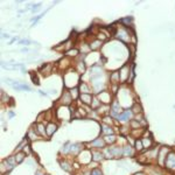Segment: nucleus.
<instances>
[{"label": "nucleus", "instance_id": "1", "mask_svg": "<svg viewBox=\"0 0 175 175\" xmlns=\"http://www.w3.org/2000/svg\"><path fill=\"white\" fill-rule=\"evenodd\" d=\"M63 79H64V87L65 88H76V85L79 82V74L76 71V69L69 68L68 70L64 71L63 75Z\"/></svg>", "mask_w": 175, "mask_h": 175}, {"label": "nucleus", "instance_id": "2", "mask_svg": "<svg viewBox=\"0 0 175 175\" xmlns=\"http://www.w3.org/2000/svg\"><path fill=\"white\" fill-rule=\"evenodd\" d=\"M165 167L170 172H175V152L170 151L165 161Z\"/></svg>", "mask_w": 175, "mask_h": 175}, {"label": "nucleus", "instance_id": "3", "mask_svg": "<svg viewBox=\"0 0 175 175\" xmlns=\"http://www.w3.org/2000/svg\"><path fill=\"white\" fill-rule=\"evenodd\" d=\"M170 151L168 147L166 146H164V147H161L160 151H159V154H158V164H159V166L160 167H165V161H166V158L168 155V153H169Z\"/></svg>", "mask_w": 175, "mask_h": 175}, {"label": "nucleus", "instance_id": "4", "mask_svg": "<svg viewBox=\"0 0 175 175\" xmlns=\"http://www.w3.org/2000/svg\"><path fill=\"white\" fill-rule=\"evenodd\" d=\"M97 97H98V99L100 100V103H102V104L109 105L110 103H112V95H111V92H110V91H106V90H104V91L99 92V94L97 95Z\"/></svg>", "mask_w": 175, "mask_h": 175}, {"label": "nucleus", "instance_id": "5", "mask_svg": "<svg viewBox=\"0 0 175 175\" xmlns=\"http://www.w3.org/2000/svg\"><path fill=\"white\" fill-rule=\"evenodd\" d=\"M130 65L125 64L119 69V81L120 83H125L127 79L130 78Z\"/></svg>", "mask_w": 175, "mask_h": 175}, {"label": "nucleus", "instance_id": "6", "mask_svg": "<svg viewBox=\"0 0 175 175\" xmlns=\"http://www.w3.org/2000/svg\"><path fill=\"white\" fill-rule=\"evenodd\" d=\"M72 102H74V99H72V97H71L69 91H67V90L63 91L61 98L59 99V103L61 105H64V106H70Z\"/></svg>", "mask_w": 175, "mask_h": 175}, {"label": "nucleus", "instance_id": "7", "mask_svg": "<svg viewBox=\"0 0 175 175\" xmlns=\"http://www.w3.org/2000/svg\"><path fill=\"white\" fill-rule=\"evenodd\" d=\"M110 112H111V116H112V117H116V118L122 113V105L119 103V100H113V102L111 103Z\"/></svg>", "mask_w": 175, "mask_h": 175}, {"label": "nucleus", "instance_id": "8", "mask_svg": "<svg viewBox=\"0 0 175 175\" xmlns=\"http://www.w3.org/2000/svg\"><path fill=\"white\" fill-rule=\"evenodd\" d=\"M132 118H133V112H132L131 109L130 110H125L124 112H122L117 117V119L120 122H129V120H132Z\"/></svg>", "mask_w": 175, "mask_h": 175}, {"label": "nucleus", "instance_id": "9", "mask_svg": "<svg viewBox=\"0 0 175 175\" xmlns=\"http://www.w3.org/2000/svg\"><path fill=\"white\" fill-rule=\"evenodd\" d=\"M57 124L56 122H49L47 124V126H46V132H47V137L49 138V137H52V134L55 133V132L57 131Z\"/></svg>", "mask_w": 175, "mask_h": 175}, {"label": "nucleus", "instance_id": "10", "mask_svg": "<svg viewBox=\"0 0 175 175\" xmlns=\"http://www.w3.org/2000/svg\"><path fill=\"white\" fill-rule=\"evenodd\" d=\"M40 72L42 74V76H44V77H47V76L52 75V63H46V64H43V65L40 68Z\"/></svg>", "mask_w": 175, "mask_h": 175}, {"label": "nucleus", "instance_id": "11", "mask_svg": "<svg viewBox=\"0 0 175 175\" xmlns=\"http://www.w3.org/2000/svg\"><path fill=\"white\" fill-rule=\"evenodd\" d=\"M75 69L78 72L79 75H83L87 72V63L85 61H78L75 65Z\"/></svg>", "mask_w": 175, "mask_h": 175}, {"label": "nucleus", "instance_id": "12", "mask_svg": "<svg viewBox=\"0 0 175 175\" xmlns=\"http://www.w3.org/2000/svg\"><path fill=\"white\" fill-rule=\"evenodd\" d=\"M91 154H92V161H95V162H100L105 159L104 153L100 151H92Z\"/></svg>", "mask_w": 175, "mask_h": 175}, {"label": "nucleus", "instance_id": "13", "mask_svg": "<svg viewBox=\"0 0 175 175\" xmlns=\"http://www.w3.org/2000/svg\"><path fill=\"white\" fill-rule=\"evenodd\" d=\"M90 146H92L95 148H104L105 146H106V144H105L103 138H97V139H95L94 141L90 142Z\"/></svg>", "mask_w": 175, "mask_h": 175}, {"label": "nucleus", "instance_id": "14", "mask_svg": "<svg viewBox=\"0 0 175 175\" xmlns=\"http://www.w3.org/2000/svg\"><path fill=\"white\" fill-rule=\"evenodd\" d=\"M92 98H94V97L91 96L90 94H81V95H79V99H81V102H82L84 105H91V103H92Z\"/></svg>", "mask_w": 175, "mask_h": 175}, {"label": "nucleus", "instance_id": "15", "mask_svg": "<svg viewBox=\"0 0 175 175\" xmlns=\"http://www.w3.org/2000/svg\"><path fill=\"white\" fill-rule=\"evenodd\" d=\"M78 89L81 94H90L91 95V92H92V89L89 87V84L85 83V82H81L78 85Z\"/></svg>", "mask_w": 175, "mask_h": 175}, {"label": "nucleus", "instance_id": "16", "mask_svg": "<svg viewBox=\"0 0 175 175\" xmlns=\"http://www.w3.org/2000/svg\"><path fill=\"white\" fill-rule=\"evenodd\" d=\"M57 67H59L60 69H63V70H68L67 69V67H68V68H71V67H70V59L69 57H64V59L60 60L59 63H57Z\"/></svg>", "mask_w": 175, "mask_h": 175}, {"label": "nucleus", "instance_id": "17", "mask_svg": "<svg viewBox=\"0 0 175 175\" xmlns=\"http://www.w3.org/2000/svg\"><path fill=\"white\" fill-rule=\"evenodd\" d=\"M133 155H134V149L131 145L122 146V157H133Z\"/></svg>", "mask_w": 175, "mask_h": 175}, {"label": "nucleus", "instance_id": "18", "mask_svg": "<svg viewBox=\"0 0 175 175\" xmlns=\"http://www.w3.org/2000/svg\"><path fill=\"white\" fill-rule=\"evenodd\" d=\"M109 149H110L111 154L113 155V158L122 157V147H120V146H113V147H110Z\"/></svg>", "mask_w": 175, "mask_h": 175}, {"label": "nucleus", "instance_id": "19", "mask_svg": "<svg viewBox=\"0 0 175 175\" xmlns=\"http://www.w3.org/2000/svg\"><path fill=\"white\" fill-rule=\"evenodd\" d=\"M81 151H83V146L81 144H71V148H70V153L72 155H77L81 153Z\"/></svg>", "mask_w": 175, "mask_h": 175}, {"label": "nucleus", "instance_id": "20", "mask_svg": "<svg viewBox=\"0 0 175 175\" xmlns=\"http://www.w3.org/2000/svg\"><path fill=\"white\" fill-rule=\"evenodd\" d=\"M142 141V146H144V149H151L153 147V139L151 137H147V138H142L141 139Z\"/></svg>", "mask_w": 175, "mask_h": 175}, {"label": "nucleus", "instance_id": "21", "mask_svg": "<svg viewBox=\"0 0 175 175\" xmlns=\"http://www.w3.org/2000/svg\"><path fill=\"white\" fill-rule=\"evenodd\" d=\"M35 129H36V131H37V133H39L40 135L47 137V132H46L44 124H42V122H36V124H35Z\"/></svg>", "mask_w": 175, "mask_h": 175}, {"label": "nucleus", "instance_id": "22", "mask_svg": "<svg viewBox=\"0 0 175 175\" xmlns=\"http://www.w3.org/2000/svg\"><path fill=\"white\" fill-rule=\"evenodd\" d=\"M159 151H160V148H152L151 149H148V152L146 153V155H147V158H148L149 160L151 159H154V160H157L158 159V154H159Z\"/></svg>", "mask_w": 175, "mask_h": 175}, {"label": "nucleus", "instance_id": "23", "mask_svg": "<svg viewBox=\"0 0 175 175\" xmlns=\"http://www.w3.org/2000/svg\"><path fill=\"white\" fill-rule=\"evenodd\" d=\"M65 56L69 59H77L79 56V50L77 48H72L68 52H65Z\"/></svg>", "mask_w": 175, "mask_h": 175}, {"label": "nucleus", "instance_id": "24", "mask_svg": "<svg viewBox=\"0 0 175 175\" xmlns=\"http://www.w3.org/2000/svg\"><path fill=\"white\" fill-rule=\"evenodd\" d=\"M110 82H111L112 85H117L118 83H120V81H119V71H113L110 75Z\"/></svg>", "mask_w": 175, "mask_h": 175}, {"label": "nucleus", "instance_id": "25", "mask_svg": "<svg viewBox=\"0 0 175 175\" xmlns=\"http://www.w3.org/2000/svg\"><path fill=\"white\" fill-rule=\"evenodd\" d=\"M102 41L100 40H98V39H95V40H92L90 43H89V46H90V49L91 50H97V49H99L100 47H102Z\"/></svg>", "mask_w": 175, "mask_h": 175}, {"label": "nucleus", "instance_id": "26", "mask_svg": "<svg viewBox=\"0 0 175 175\" xmlns=\"http://www.w3.org/2000/svg\"><path fill=\"white\" fill-rule=\"evenodd\" d=\"M39 133H37V131H36V129H30L29 131H28V133H27V138L29 140H37L39 139Z\"/></svg>", "mask_w": 175, "mask_h": 175}, {"label": "nucleus", "instance_id": "27", "mask_svg": "<svg viewBox=\"0 0 175 175\" xmlns=\"http://www.w3.org/2000/svg\"><path fill=\"white\" fill-rule=\"evenodd\" d=\"M103 139H104L106 145H113L114 142L117 141V137L114 134H110V135H104Z\"/></svg>", "mask_w": 175, "mask_h": 175}, {"label": "nucleus", "instance_id": "28", "mask_svg": "<svg viewBox=\"0 0 175 175\" xmlns=\"http://www.w3.org/2000/svg\"><path fill=\"white\" fill-rule=\"evenodd\" d=\"M102 132L104 133L105 135H110V134L114 133L113 129L110 125H106V124H102Z\"/></svg>", "mask_w": 175, "mask_h": 175}, {"label": "nucleus", "instance_id": "29", "mask_svg": "<svg viewBox=\"0 0 175 175\" xmlns=\"http://www.w3.org/2000/svg\"><path fill=\"white\" fill-rule=\"evenodd\" d=\"M132 112H133V114H140L142 113V107H141V105L138 103V102H135L134 104L132 105L131 107Z\"/></svg>", "mask_w": 175, "mask_h": 175}, {"label": "nucleus", "instance_id": "30", "mask_svg": "<svg viewBox=\"0 0 175 175\" xmlns=\"http://www.w3.org/2000/svg\"><path fill=\"white\" fill-rule=\"evenodd\" d=\"M69 92H70V95H71V97H72V99H74V100H76V99H78V98H79V95H81V92H79V89L77 87L70 89Z\"/></svg>", "mask_w": 175, "mask_h": 175}, {"label": "nucleus", "instance_id": "31", "mask_svg": "<svg viewBox=\"0 0 175 175\" xmlns=\"http://www.w3.org/2000/svg\"><path fill=\"white\" fill-rule=\"evenodd\" d=\"M14 157H15V160H17V164H21L25 160V158H26V153L24 151H20V152H18Z\"/></svg>", "mask_w": 175, "mask_h": 175}, {"label": "nucleus", "instance_id": "32", "mask_svg": "<svg viewBox=\"0 0 175 175\" xmlns=\"http://www.w3.org/2000/svg\"><path fill=\"white\" fill-rule=\"evenodd\" d=\"M60 165H61V168L63 170H65V172H71L72 170V167L70 165L68 161H65V160H63V161H60Z\"/></svg>", "mask_w": 175, "mask_h": 175}, {"label": "nucleus", "instance_id": "33", "mask_svg": "<svg viewBox=\"0 0 175 175\" xmlns=\"http://www.w3.org/2000/svg\"><path fill=\"white\" fill-rule=\"evenodd\" d=\"M100 105H102V103H100V100L98 99V97L94 96V98H92V103H91V109L97 110V109L100 107Z\"/></svg>", "mask_w": 175, "mask_h": 175}, {"label": "nucleus", "instance_id": "34", "mask_svg": "<svg viewBox=\"0 0 175 175\" xmlns=\"http://www.w3.org/2000/svg\"><path fill=\"white\" fill-rule=\"evenodd\" d=\"M134 148H135V151L137 152H142L144 151V146H142V141H141V139H138L135 140V142H134Z\"/></svg>", "mask_w": 175, "mask_h": 175}, {"label": "nucleus", "instance_id": "35", "mask_svg": "<svg viewBox=\"0 0 175 175\" xmlns=\"http://www.w3.org/2000/svg\"><path fill=\"white\" fill-rule=\"evenodd\" d=\"M70 148H71V142H65L64 145H63V147L61 148V153H63V154H68V153H70Z\"/></svg>", "mask_w": 175, "mask_h": 175}, {"label": "nucleus", "instance_id": "36", "mask_svg": "<svg viewBox=\"0 0 175 175\" xmlns=\"http://www.w3.org/2000/svg\"><path fill=\"white\" fill-rule=\"evenodd\" d=\"M14 89H15V90H18V91H20V90H25V91H32V89L28 87L27 84H24V83H20L19 85L14 87Z\"/></svg>", "mask_w": 175, "mask_h": 175}, {"label": "nucleus", "instance_id": "37", "mask_svg": "<svg viewBox=\"0 0 175 175\" xmlns=\"http://www.w3.org/2000/svg\"><path fill=\"white\" fill-rule=\"evenodd\" d=\"M145 132V129L144 127H140V129H137V130H132V134L135 137V138H138V137H141L142 135V133Z\"/></svg>", "mask_w": 175, "mask_h": 175}, {"label": "nucleus", "instance_id": "38", "mask_svg": "<svg viewBox=\"0 0 175 175\" xmlns=\"http://www.w3.org/2000/svg\"><path fill=\"white\" fill-rule=\"evenodd\" d=\"M132 17H126V18H124V19H122V24H125L124 26L125 27H131L132 26Z\"/></svg>", "mask_w": 175, "mask_h": 175}, {"label": "nucleus", "instance_id": "39", "mask_svg": "<svg viewBox=\"0 0 175 175\" xmlns=\"http://www.w3.org/2000/svg\"><path fill=\"white\" fill-rule=\"evenodd\" d=\"M138 162L139 164H141V165H146V164H148L149 159L147 158V155L145 154V155H140V157H138Z\"/></svg>", "mask_w": 175, "mask_h": 175}, {"label": "nucleus", "instance_id": "40", "mask_svg": "<svg viewBox=\"0 0 175 175\" xmlns=\"http://www.w3.org/2000/svg\"><path fill=\"white\" fill-rule=\"evenodd\" d=\"M7 164H8L9 166H12L13 168L17 166V160H15V157H9L8 159H6L5 160Z\"/></svg>", "mask_w": 175, "mask_h": 175}, {"label": "nucleus", "instance_id": "41", "mask_svg": "<svg viewBox=\"0 0 175 175\" xmlns=\"http://www.w3.org/2000/svg\"><path fill=\"white\" fill-rule=\"evenodd\" d=\"M130 126H131L132 130H137V129H140V127H141L140 122H137L135 119H132L131 122H130Z\"/></svg>", "mask_w": 175, "mask_h": 175}, {"label": "nucleus", "instance_id": "42", "mask_svg": "<svg viewBox=\"0 0 175 175\" xmlns=\"http://www.w3.org/2000/svg\"><path fill=\"white\" fill-rule=\"evenodd\" d=\"M30 78H32V82L34 83L35 85H39V84H40V81H39V77H37L36 75H34V72H33V71L30 72Z\"/></svg>", "mask_w": 175, "mask_h": 175}, {"label": "nucleus", "instance_id": "43", "mask_svg": "<svg viewBox=\"0 0 175 175\" xmlns=\"http://www.w3.org/2000/svg\"><path fill=\"white\" fill-rule=\"evenodd\" d=\"M129 49H130V54H131V57H133L134 56V54H135V44L133 43H130L129 44Z\"/></svg>", "mask_w": 175, "mask_h": 175}, {"label": "nucleus", "instance_id": "44", "mask_svg": "<svg viewBox=\"0 0 175 175\" xmlns=\"http://www.w3.org/2000/svg\"><path fill=\"white\" fill-rule=\"evenodd\" d=\"M8 99H9V97L6 96L5 91H1V102H2V103H8Z\"/></svg>", "mask_w": 175, "mask_h": 175}, {"label": "nucleus", "instance_id": "45", "mask_svg": "<svg viewBox=\"0 0 175 175\" xmlns=\"http://www.w3.org/2000/svg\"><path fill=\"white\" fill-rule=\"evenodd\" d=\"M91 175H103V172L99 169V168H94L92 170H91Z\"/></svg>", "mask_w": 175, "mask_h": 175}, {"label": "nucleus", "instance_id": "46", "mask_svg": "<svg viewBox=\"0 0 175 175\" xmlns=\"http://www.w3.org/2000/svg\"><path fill=\"white\" fill-rule=\"evenodd\" d=\"M112 118L111 117H107V116H105L104 118H103V124H106V125H111V122H112V120H111Z\"/></svg>", "mask_w": 175, "mask_h": 175}, {"label": "nucleus", "instance_id": "47", "mask_svg": "<svg viewBox=\"0 0 175 175\" xmlns=\"http://www.w3.org/2000/svg\"><path fill=\"white\" fill-rule=\"evenodd\" d=\"M129 132H130V129L127 130V127H125V126L124 127H120V133L122 134H125L126 135V134H129Z\"/></svg>", "mask_w": 175, "mask_h": 175}, {"label": "nucleus", "instance_id": "48", "mask_svg": "<svg viewBox=\"0 0 175 175\" xmlns=\"http://www.w3.org/2000/svg\"><path fill=\"white\" fill-rule=\"evenodd\" d=\"M29 147H30V146H28V145H26V146L24 147V152H25L26 154H29V153H30V148H29Z\"/></svg>", "mask_w": 175, "mask_h": 175}, {"label": "nucleus", "instance_id": "49", "mask_svg": "<svg viewBox=\"0 0 175 175\" xmlns=\"http://www.w3.org/2000/svg\"><path fill=\"white\" fill-rule=\"evenodd\" d=\"M20 43L21 44H29L30 43V41H29V40H21Z\"/></svg>", "mask_w": 175, "mask_h": 175}, {"label": "nucleus", "instance_id": "50", "mask_svg": "<svg viewBox=\"0 0 175 175\" xmlns=\"http://www.w3.org/2000/svg\"><path fill=\"white\" fill-rule=\"evenodd\" d=\"M35 175H47V174H43L41 170H36V172H35Z\"/></svg>", "mask_w": 175, "mask_h": 175}, {"label": "nucleus", "instance_id": "51", "mask_svg": "<svg viewBox=\"0 0 175 175\" xmlns=\"http://www.w3.org/2000/svg\"><path fill=\"white\" fill-rule=\"evenodd\" d=\"M2 37H4V39H6V37H7V39H9V35L8 34H5V33H4V34H2Z\"/></svg>", "mask_w": 175, "mask_h": 175}, {"label": "nucleus", "instance_id": "52", "mask_svg": "<svg viewBox=\"0 0 175 175\" xmlns=\"http://www.w3.org/2000/svg\"><path fill=\"white\" fill-rule=\"evenodd\" d=\"M134 175H146L145 173H142V172H139V173H135Z\"/></svg>", "mask_w": 175, "mask_h": 175}, {"label": "nucleus", "instance_id": "53", "mask_svg": "<svg viewBox=\"0 0 175 175\" xmlns=\"http://www.w3.org/2000/svg\"><path fill=\"white\" fill-rule=\"evenodd\" d=\"M74 167H75V168H79V165L78 164H74Z\"/></svg>", "mask_w": 175, "mask_h": 175}, {"label": "nucleus", "instance_id": "54", "mask_svg": "<svg viewBox=\"0 0 175 175\" xmlns=\"http://www.w3.org/2000/svg\"><path fill=\"white\" fill-rule=\"evenodd\" d=\"M28 52V49H27V48H24V49H22V52Z\"/></svg>", "mask_w": 175, "mask_h": 175}]
</instances>
